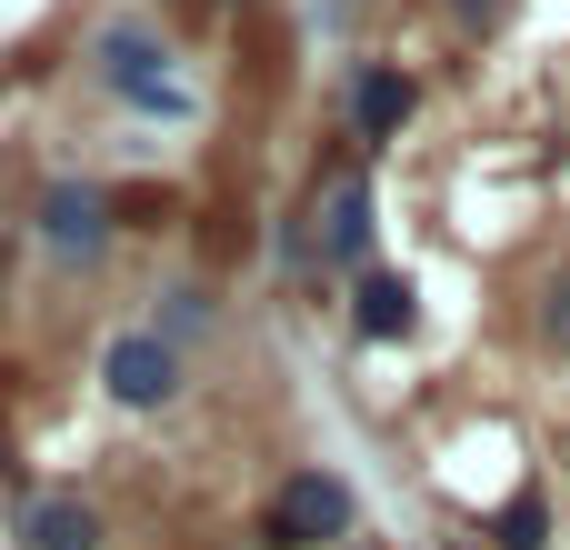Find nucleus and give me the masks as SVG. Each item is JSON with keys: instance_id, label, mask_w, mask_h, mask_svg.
I'll return each mask as SVG.
<instances>
[{"instance_id": "nucleus-2", "label": "nucleus", "mask_w": 570, "mask_h": 550, "mask_svg": "<svg viewBox=\"0 0 570 550\" xmlns=\"http://www.w3.org/2000/svg\"><path fill=\"white\" fill-rule=\"evenodd\" d=\"M90 70L130 100V110H190V90L170 80V40L160 30H140V20H110V30H90Z\"/></svg>"}, {"instance_id": "nucleus-8", "label": "nucleus", "mask_w": 570, "mask_h": 550, "mask_svg": "<svg viewBox=\"0 0 570 550\" xmlns=\"http://www.w3.org/2000/svg\"><path fill=\"white\" fill-rule=\"evenodd\" d=\"M20 550H100V511L90 501H30L20 511Z\"/></svg>"}, {"instance_id": "nucleus-9", "label": "nucleus", "mask_w": 570, "mask_h": 550, "mask_svg": "<svg viewBox=\"0 0 570 550\" xmlns=\"http://www.w3.org/2000/svg\"><path fill=\"white\" fill-rule=\"evenodd\" d=\"M491 541H501V550H551V511H541V491L501 501V511H491Z\"/></svg>"}, {"instance_id": "nucleus-5", "label": "nucleus", "mask_w": 570, "mask_h": 550, "mask_svg": "<svg viewBox=\"0 0 570 550\" xmlns=\"http://www.w3.org/2000/svg\"><path fill=\"white\" fill-rule=\"evenodd\" d=\"M40 240H50L60 261H100V251H110V190H90V180L40 190Z\"/></svg>"}, {"instance_id": "nucleus-7", "label": "nucleus", "mask_w": 570, "mask_h": 550, "mask_svg": "<svg viewBox=\"0 0 570 550\" xmlns=\"http://www.w3.org/2000/svg\"><path fill=\"white\" fill-rule=\"evenodd\" d=\"M411 301H421V291H411L401 271H361V291H351V331H361V341H401V331L421 321Z\"/></svg>"}, {"instance_id": "nucleus-11", "label": "nucleus", "mask_w": 570, "mask_h": 550, "mask_svg": "<svg viewBox=\"0 0 570 550\" xmlns=\"http://www.w3.org/2000/svg\"><path fill=\"white\" fill-rule=\"evenodd\" d=\"M451 20H461V30H481V20H501V0H451Z\"/></svg>"}, {"instance_id": "nucleus-4", "label": "nucleus", "mask_w": 570, "mask_h": 550, "mask_svg": "<svg viewBox=\"0 0 570 550\" xmlns=\"http://www.w3.org/2000/svg\"><path fill=\"white\" fill-rule=\"evenodd\" d=\"M411 110H421V80H411L401 60H361V70H351V140H361V150H391V140L411 130Z\"/></svg>"}, {"instance_id": "nucleus-12", "label": "nucleus", "mask_w": 570, "mask_h": 550, "mask_svg": "<svg viewBox=\"0 0 570 550\" xmlns=\"http://www.w3.org/2000/svg\"><path fill=\"white\" fill-rule=\"evenodd\" d=\"M0 491H10V451H0Z\"/></svg>"}, {"instance_id": "nucleus-1", "label": "nucleus", "mask_w": 570, "mask_h": 550, "mask_svg": "<svg viewBox=\"0 0 570 550\" xmlns=\"http://www.w3.org/2000/svg\"><path fill=\"white\" fill-rule=\"evenodd\" d=\"M351 521H361V501H351L341 471H291L261 511V550H331L351 541Z\"/></svg>"}, {"instance_id": "nucleus-10", "label": "nucleus", "mask_w": 570, "mask_h": 550, "mask_svg": "<svg viewBox=\"0 0 570 550\" xmlns=\"http://www.w3.org/2000/svg\"><path fill=\"white\" fill-rule=\"evenodd\" d=\"M541 341L570 361V271H551V281H541Z\"/></svg>"}, {"instance_id": "nucleus-3", "label": "nucleus", "mask_w": 570, "mask_h": 550, "mask_svg": "<svg viewBox=\"0 0 570 550\" xmlns=\"http://www.w3.org/2000/svg\"><path fill=\"white\" fill-rule=\"evenodd\" d=\"M100 381H110L120 411H160V401L180 391V341H160V331H120V341L100 351Z\"/></svg>"}, {"instance_id": "nucleus-6", "label": "nucleus", "mask_w": 570, "mask_h": 550, "mask_svg": "<svg viewBox=\"0 0 570 550\" xmlns=\"http://www.w3.org/2000/svg\"><path fill=\"white\" fill-rule=\"evenodd\" d=\"M321 261H331V271H361V261H371V180H361V170H341V180L321 190Z\"/></svg>"}]
</instances>
